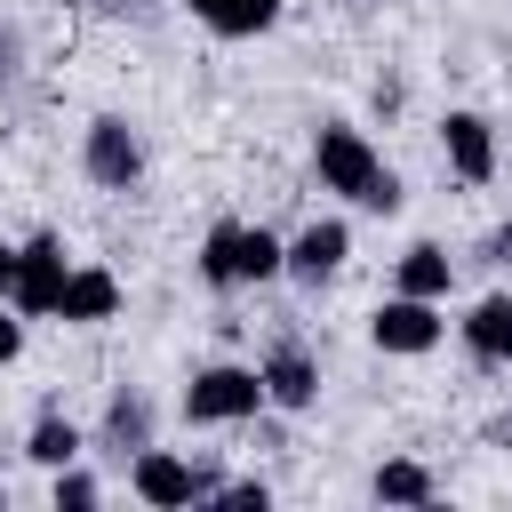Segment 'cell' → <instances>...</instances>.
Listing matches in <instances>:
<instances>
[{
  "label": "cell",
  "mask_w": 512,
  "mask_h": 512,
  "mask_svg": "<svg viewBox=\"0 0 512 512\" xmlns=\"http://www.w3.org/2000/svg\"><path fill=\"white\" fill-rule=\"evenodd\" d=\"M320 400V368H312V352L304 344H272L264 352V408H312Z\"/></svg>",
  "instance_id": "cell-7"
},
{
  "label": "cell",
  "mask_w": 512,
  "mask_h": 512,
  "mask_svg": "<svg viewBox=\"0 0 512 512\" xmlns=\"http://www.w3.org/2000/svg\"><path fill=\"white\" fill-rule=\"evenodd\" d=\"M312 168H320V184L344 192L352 208H376V216L400 208V176H392V168L376 160V144H368L360 128H344V120H328V128L312 136Z\"/></svg>",
  "instance_id": "cell-1"
},
{
  "label": "cell",
  "mask_w": 512,
  "mask_h": 512,
  "mask_svg": "<svg viewBox=\"0 0 512 512\" xmlns=\"http://www.w3.org/2000/svg\"><path fill=\"white\" fill-rule=\"evenodd\" d=\"M264 408V368H240V360H216L184 384V424H240Z\"/></svg>",
  "instance_id": "cell-2"
},
{
  "label": "cell",
  "mask_w": 512,
  "mask_h": 512,
  "mask_svg": "<svg viewBox=\"0 0 512 512\" xmlns=\"http://www.w3.org/2000/svg\"><path fill=\"white\" fill-rule=\"evenodd\" d=\"M272 272H288V248L264 224H240V280H272Z\"/></svg>",
  "instance_id": "cell-18"
},
{
  "label": "cell",
  "mask_w": 512,
  "mask_h": 512,
  "mask_svg": "<svg viewBox=\"0 0 512 512\" xmlns=\"http://www.w3.org/2000/svg\"><path fill=\"white\" fill-rule=\"evenodd\" d=\"M200 280L240 288V224H216V232L200 240Z\"/></svg>",
  "instance_id": "cell-16"
},
{
  "label": "cell",
  "mask_w": 512,
  "mask_h": 512,
  "mask_svg": "<svg viewBox=\"0 0 512 512\" xmlns=\"http://www.w3.org/2000/svg\"><path fill=\"white\" fill-rule=\"evenodd\" d=\"M8 288H16V248L0 240V296H8Z\"/></svg>",
  "instance_id": "cell-23"
},
{
  "label": "cell",
  "mask_w": 512,
  "mask_h": 512,
  "mask_svg": "<svg viewBox=\"0 0 512 512\" xmlns=\"http://www.w3.org/2000/svg\"><path fill=\"white\" fill-rule=\"evenodd\" d=\"M56 8H80V0H56Z\"/></svg>",
  "instance_id": "cell-24"
},
{
  "label": "cell",
  "mask_w": 512,
  "mask_h": 512,
  "mask_svg": "<svg viewBox=\"0 0 512 512\" xmlns=\"http://www.w3.org/2000/svg\"><path fill=\"white\" fill-rule=\"evenodd\" d=\"M16 352H24V320H8V312H0V368H8Z\"/></svg>",
  "instance_id": "cell-21"
},
{
  "label": "cell",
  "mask_w": 512,
  "mask_h": 512,
  "mask_svg": "<svg viewBox=\"0 0 512 512\" xmlns=\"http://www.w3.org/2000/svg\"><path fill=\"white\" fill-rule=\"evenodd\" d=\"M344 256H352V232H344L336 216H320V224H304V232L288 240V272H296V280H312V288H320Z\"/></svg>",
  "instance_id": "cell-9"
},
{
  "label": "cell",
  "mask_w": 512,
  "mask_h": 512,
  "mask_svg": "<svg viewBox=\"0 0 512 512\" xmlns=\"http://www.w3.org/2000/svg\"><path fill=\"white\" fill-rule=\"evenodd\" d=\"M56 312H64V320H112V312H120V280H112L104 264H72Z\"/></svg>",
  "instance_id": "cell-10"
},
{
  "label": "cell",
  "mask_w": 512,
  "mask_h": 512,
  "mask_svg": "<svg viewBox=\"0 0 512 512\" xmlns=\"http://www.w3.org/2000/svg\"><path fill=\"white\" fill-rule=\"evenodd\" d=\"M208 504H232V512H264V504H272V488H264V480H232V488H216Z\"/></svg>",
  "instance_id": "cell-20"
},
{
  "label": "cell",
  "mask_w": 512,
  "mask_h": 512,
  "mask_svg": "<svg viewBox=\"0 0 512 512\" xmlns=\"http://www.w3.org/2000/svg\"><path fill=\"white\" fill-rule=\"evenodd\" d=\"M376 504H432V472L424 464H408V456H392V464H376Z\"/></svg>",
  "instance_id": "cell-15"
},
{
  "label": "cell",
  "mask_w": 512,
  "mask_h": 512,
  "mask_svg": "<svg viewBox=\"0 0 512 512\" xmlns=\"http://www.w3.org/2000/svg\"><path fill=\"white\" fill-rule=\"evenodd\" d=\"M64 280H72L64 248L40 232V240H24V248H16V288H8V304H16V312H56Z\"/></svg>",
  "instance_id": "cell-4"
},
{
  "label": "cell",
  "mask_w": 512,
  "mask_h": 512,
  "mask_svg": "<svg viewBox=\"0 0 512 512\" xmlns=\"http://www.w3.org/2000/svg\"><path fill=\"white\" fill-rule=\"evenodd\" d=\"M440 152H448V168H456L464 184H488V176H496V136H488L480 112H448V120H440Z\"/></svg>",
  "instance_id": "cell-8"
},
{
  "label": "cell",
  "mask_w": 512,
  "mask_h": 512,
  "mask_svg": "<svg viewBox=\"0 0 512 512\" xmlns=\"http://www.w3.org/2000/svg\"><path fill=\"white\" fill-rule=\"evenodd\" d=\"M104 440H112L120 456H128V448H152V408H144L136 392H120V400H112V416H104Z\"/></svg>",
  "instance_id": "cell-17"
},
{
  "label": "cell",
  "mask_w": 512,
  "mask_h": 512,
  "mask_svg": "<svg viewBox=\"0 0 512 512\" xmlns=\"http://www.w3.org/2000/svg\"><path fill=\"white\" fill-rule=\"evenodd\" d=\"M488 256H496V264H512V224H496V232H488Z\"/></svg>",
  "instance_id": "cell-22"
},
{
  "label": "cell",
  "mask_w": 512,
  "mask_h": 512,
  "mask_svg": "<svg viewBox=\"0 0 512 512\" xmlns=\"http://www.w3.org/2000/svg\"><path fill=\"white\" fill-rule=\"evenodd\" d=\"M24 456H32V464H48V472H64V464H80V424L48 408V416L32 424V440H24Z\"/></svg>",
  "instance_id": "cell-14"
},
{
  "label": "cell",
  "mask_w": 512,
  "mask_h": 512,
  "mask_svg": "<svg viewBox=\"0 0 512 512\" xmlns=\"http://www.w3.org/2000/svg\"><path fill=\"white\" fill-rule=\"evenodd\" d=\"M128 488H136L144 504L176 512V504H200V464H184V456H168V448H136V464H128Z\"/></svg>",
  "instance_id": "cell-5"
},
{
  "label": "cell",
  "mask_w": 512,
  "mask_h": 512,
  "mask_svg": "<svg viewBox=\"0 0 512 512\" xmlns=\"http://www.w3.org/2000/svg\"><path fill=\"white\" fill-rule=\"evenodd\" d=\"M80 160H88V176H96V184H112V192H128V184H136V168H144V152H136L128 120H112V112H104V120H88V152H80Z\"/></svg>",
  "instance_id": "cell-6"
},
{
  "label": "cell",
  "mask_w": 512,
  "mask_h": 512,
  "mask_svg": "<svg viewBox=\"0 0 512 512\" xmlns=\"http://www.w3.org/2000/svg\"><path fill=\"white\" fill-rule=\"evenodd\" d=\"M448 280H456V264H448V248H432V240H416L408 256H400V296H448Z\"/></svg>",
  "instance_id": "cell-13"
},
{
  "label": "cell",
  "mask_w": 512,
  "mask_h": 512,
  "mask_svg": "<svg viewBox=\"0 0 512 512\" xmlns=\"http://www.w3.org/2000/svg\"><path fill=\"white\" fill-rule=\"evenodd\" d=\"M96 496H104V488H96V480H88V472H72V464H64V472H56V512H88V504H96Z\"/></svg>",
  "instance_id": "cell-19"
},
{
  "label": "cell",
  "mask_w": 512,
  "mask_h": 512,
  "mask_svg": "<svg viewBox=\"0 0 512 512\" xmlns=\"http://www.w3.org/2000/svg\"><path fill=\"white\" fill-rule=\"evenodd\" d=\"M208 32H224V40H248V32H264L272 16H280V0H184Z\"/></svg>",
  "instance_id": "cell-12"
},
{
  "label": "cell",
  "mask_w": 512,
  "mask_h": 512,
  "mask_svg": "<svg viewBox=\"0 0 512 512\" xmlns=\"http://www.w3.org/2000/svg\"><path fill=\"white\" fill-rule=\"evenodd\" d=\"M464 344L472 360H512V296H480L464 312Z\"/></svg>",
  "instance_id": "cell-11"
},
{
  "label": "cell",
  "mask_w": 512,
  "mask_h": 512,
  "mask_svg": "<svg viewBox=\"0 0 512 512\" xmlns=\"http://www.w3.org/2000/svg\"><path fill=\"white\" fill-rule=\"evenodd\" d=\"M368 336H376L384 352H408V360H416V352L440 344V304H432V296H384V304L368 312Z\"/></svg>",
  "instance_id": "cell-3"
}]
</instances>
